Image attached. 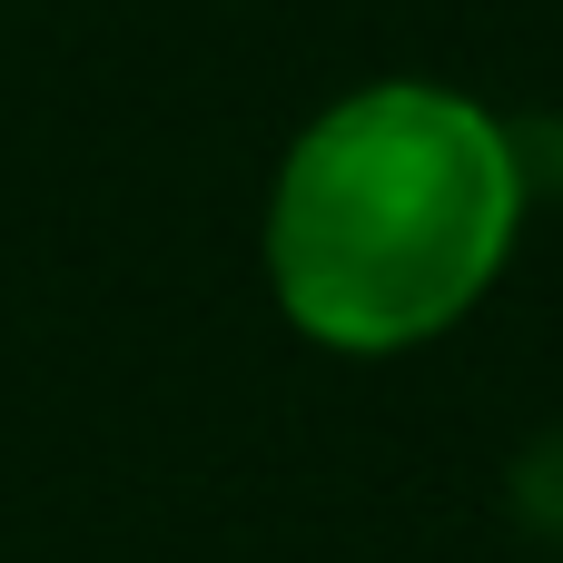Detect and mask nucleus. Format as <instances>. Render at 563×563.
Masks as SVG:
<instances>
[{
	"label": "nucleus",
	"mask_w": 563,
	"mask_h": 563,
	"mask_svg": "<svg viewBox=\"0 0 563 563\" xmlns=\"http://www.w3.org/2000/svg\"><path fill=\"white\" fill-rule=\"evenodd\" d=\"M515 495H525V515H534L544 534H563V426L525 445V465H515Z\"/></svg>",
	"instance_id": "obj_2"
},
{
	"label": "nucleus",
	"mask_w": 563,
	"mask_h": 563,
	"mask_svg": "<svg viewBox=\"0 0 563 563\" xmlns=\"http://www.w3.org/2000/svg\"><path fill=\"white\" fill-rule=\"evenodd\" d=\"M525 218L515 129L465 89L376 79L307 119L277 168L267 267L307 336L327 346H406L485 297Z\"/></svg>",
	"instance_id": "obj_1"
}]
</instances>
